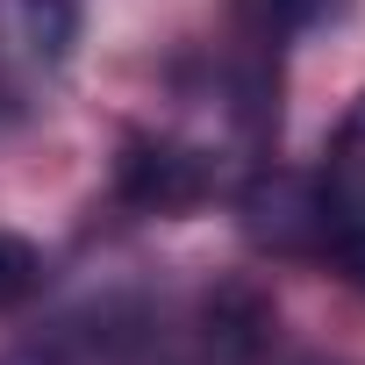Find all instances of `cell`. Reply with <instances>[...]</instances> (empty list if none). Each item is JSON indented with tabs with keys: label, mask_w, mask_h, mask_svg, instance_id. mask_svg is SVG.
<instances>
[{
	"label": "cell",
	"mask_w": 365,
	"mask_h": 365,
	"mask_svg": "<svg viewBox=\"0 0 365 365\" xmlns=\"http://www.w3.org/2000/svg\"><path fill=\"white\" fill-rule=\"evenodd\" d=\"M315 222H322V251L365 279V93L351 101L344 129L329 136L322 158V187H315Z\"/></svg>",
	"instance_id": "6da1fadb"
},
{
	"label": "cell",
	"mask_w": 365,
	"mask_h": 365,
	"mask_svg": "<svg viewBox=\"0 0 365 365\" xmlns=\"http://www.w3.org/2000/svg\"><path fill=\"white\" fill-rule=\"evenodd\" d=\"M8 101H15V93H8V79H0V115H8Z\"/></svg>",
	"instance_id": "5b68a950"
},
{
	"label": "cell",
	"mask_w": 365,
	"mask_h": 365,
	"mask_svg": "<svg viewBox=\"0 0 365 365\" xmlns=\"http://www.w3.org/2000/svg\"><path fill=\"white\" fill-rule=\"evenodd\" d=\"M301 365H336V358H301Z\"/></svg>",
	"instance_id": "8992f818"
},
{
	"label": "cell",
	"mask_w": 365,
	"mask_h": 365,
	"mask_svg": "<svg viewBox=\"0 0 365 365\" xmlns=\"http://www.w3.org/2000/svg\"><path fill=\"white\" fill-rule=\"evenodd\" d=\"M0 365H72V358H58V351H8Z\"/></svg>",
	"instance_id": "277c9868"
},
{
	"label": "cell",
	"mask_w": 365,
	"mask_h": 365,
	"mask_svg": "<svg viewBox=\"0 0 365 365\" xmlns=\"http://www.w3.org/2000/svg\"><path fill=\"white\" fill-rule=\"evenodd\" d=\"M36 287H43V251H36L29 237H8V230H0V308L29 301Z\"/></svg>",
	"instance_id": "7a4b0ae2"
},
{
	"label": "cell",
	"mask_w": 365,
	"mask_h": 365,
	"mask_svg": "<svg viewBox=\"0 0 365 365\" xmlns=\"http://www.w3.org/2000/svg\"><path fill=\"white\" fill-rule=\"evenodd\" d=\"M244 15L258 22V36H294L329 15V0H244Z\"/></svg>",
	"instance_id": "3957f363"
}]
</instances>
